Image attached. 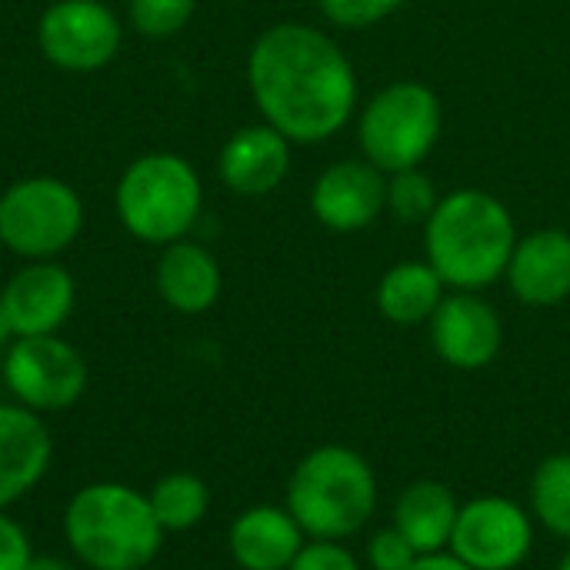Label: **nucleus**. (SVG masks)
Instances as JSON below:
<instances>
[{"label":"nucleus","instance_id":"nucleus-13","mask_svg":"<svg viewBox=\"0 0 570 570\" xmlns=\"http://www.w3.org/2000/svg\"><path fill=\"white\" fill-rule=\"evenodd\" d=\"M73 301H77V284L70 271L53 261L27 264L7 281L0 294V304L17 337L57 334L67 324Z\"/></svg>","mask_w":570,"mask_h":570},{"label":"nucleus","instance_id":"nucleus-11","mask_svg":"<svg viewBox=\"0 0 570 570\" xmlns=\"http://www.w3.org/2000/svg\"><path fill=\"white\" fill-rule=\"evenodd\" d=\"M428 327L438 357L454 371H484L498 361L504 344V324L498 311L474 291L444 297Z\"/></svg>","mask_w":570,"mask_h":570},{"label":"nucleus","instance_id":"nucleus-23","mask_svg":"<svg viewBox=\"0 0 570 570\" xmlns=\"http://www.w3.org/2000/svg\"><path fill=\"white\" fill-rule=\"evenodd\" d=\"M441 197L434 180L421 170H397L387 180V210L401 220V224H428L431 214L438 210Z\"/></svg>","mask_w":570,"mask_h":570},{"label":"nucleus","instance_id":"nucleus-15","mask_svg":"<svg viewBox=\"0 0 570 570\" xmlns=\"http://www.w3.org/2000/svg\"><path fill=\"white\" fill-rule=\"evenodd\" d=\"M508 284L528 307H558L570 297V234L558 227L534 230L518 240Z\"/></svg>","mask_w":570,"mask_h":570},{"label":"nucleus","instance_id":"nucleus-18","mask_svg":"<svg viewBox=\"0 0 570 570\" xmlns=\"http://www.w3.org/2000/svg\"><path fill=\"white\" fill-rule=\"evenodd\" d=\"M154 284L160 301L177 314H204L217 304L224 291V274L217 257L194 244V240H174L164 247Z\"/></svg>","mask_w":570,"mask_h":570},{"label":"nucleus","instance_id":"nucleus-19","mask_svg":"<svg viewBox=\"0 0 570 570\" xmlns=\"http://www.w3.org/2000/svg\"><path fill=\"white\" fill-rule=\"evenodd\" d=\"M461 501L441 481H414L394 501V528L414 544V551L441 554L451 548Z\"/></svg>","mask_w":570,"mask_h":570},{"label":"nucleus","instance_id":"nucleus-27","mask_svg":"<svg viewBox=\"0 0 570 570\" xmlns=\"http://www.w3.org/2000/svg\"><path fill=\"white\" fill-rule=\"evenodd\" d=\"M287 570H364L344 541H307Z\"/></svg>","mask_w":570,"mask_h":570},{"label":"nucleus","instance_id":"nucleus-29","mask_svg":"<svg viewBox=\"0 0 570 570\" xmlns=\"http://www.w3.org/2000/svg\"><path fill=\"white\" fill-rule=\"evenodd\" d=\"M411 570H471L461 558H454L451 551H441V554H424L417 558V564Z\"/></svg>","mask_w":570,"mask_h":570},{"label":"nucleus","instance_id":"nucleus-30","mask_svg":"<svg viewBox=\"0 0 570 570\" xmlns=\"http://www.w3.org/2000/svg\"><path fill=\"white\" fill-rule=\"evenodd\" d=\"M23 570H77V568H73L70 561H63V558H53V554H33Z\"/></svg>","mask_w":570,"mask_h":570},{"label":"nucleus","instance_id":"nucleus-8","mask_svg":"<svg viewBox=\"0 0 570 570\" xmlns=\"http://www.w3.org/2000/svg\"><path fill=\"white\" fill-rule=\"evenodd\" d=\"M0 374L13 404L33 414L67 411L87 391V364L80 351L57 334L17 337L3 351Z\"/></svg>","mask_w":570,"mask_h":570},{"label":"nucleus","instance_id":"nucleus-7","mask_svg":"<svg viewBox=\"0 0 570 570\" xmlns=\"http://www.w3.org/2000/svg\"><path fill=\"white\" fill-rule=\"evenodd\" d=\"M83 227L77 190L57 177H27L0 194V244L27 261H50Z\"/></svg>","mask_w":570,"mask_h":570},{"label":"nucleus","instance_id":"nucleus-17","mask_svg":"<svg viewBox=\"0 0 570 570\" xmlns=\"http://www.w3.org/2000/svg\"><path fill=\"white\" fill-rule=\"evenodd\" d=\"M307 534L294 521L287 508L277 504H254L230 521L227 548L240 570H287Z\"/></svg>","mask_w":570,"mask_h":570},{"label":"nucleus","instance_id":"nucleus-25","mask_svg":"<svg viewBox=\"0 0 570 570\" xmlns=\"http://www.w3.org/2000/svg\"><path fill=\"white\" fill-rule=\"evenodd\" d=\"M324 20L344 30H364L404 7V0H317Z\"/></svg>","mask_w":570,"mask_h":570},{"label":"nucleus","instance_id":"nucleus-6","mask_svg":"<svg viewBox=\"0 0 570 570\" xmlns=\"http://www.w3.org/2000/svg\"><path fill=\"white\" fill-rule=\"evenodd\" d=\"M441 100L421 80H394L361 110L357 137L364 160L384 174L421 167L441 140Z\"/></svg>","mask_w":570,"mask_h":570},{"label":"nucleus","instance_id":"nucleus-4","mask_svg":"<svg viewBox=\"0 0 570 570\" xmlns=\"http://www.w3.org/2000/svg\"><path fill=\"white\" fill-rule=\"evenodd\" d=\"M284 508L307 541H347L377 511L374 468L347 444H321L291 471Z\"/></svg>","mask_w":570,"mask_h":570},{"label":"nucleus","instance_id":"nucleus-5","mask_svg":"<svg viewBox=\"0 0 570 570\" xmlns=\"http://www.w3.org/2000/svg\"><path fill=\"white\" fill-rule=\"evenodd\" d=\"M200 177L180 154H144L117 180V217L144 244L184 240L200 214Z\"/></svg>","mask_w":570,"mask_h":570},{"label":"nucleus","instance_id":"nucleus-20","mask_svg":"<svg viewBox=\"0 0 570 570\" xmlns=\"http://www.w3.org/2000/svg\"><path fill=\"white\" fill-rule=\"evenodd\" d=\"M444 287L448 284L428 261H401L381 277L374 297H377V311L391 324L414 327V324H428L434 317V311L448 297Z\"/></svg>","mask_w":570,"mask_h":570},{"label":"nucleus","instance_id":"nucleus-26","mask_svg":"<svg viewBox=\"0 0 570 570\" xmlns=\"http://www.w3.org/2000/svg\"><path fill=\"white\" fill-rule=\"evenodd\" d=\"M417 551L414 544L391 524L381 528L371 541H367V568L371 570H411L417 564Z\"/></svg>","mask_w":570,"mask_h":570},{"label":"nucleus","instance_id":"nucleus-3","mask_svg":"<svg viewBox=\"0 0 570 570\" xmlns=\"http://www.w3.org/2000/svg\"><path fill=\"white\" fill-rule=\"evenodd\" d=\"M147 491L120 481H94L63 508V541L87 570H147L164 544Z\"/></svg>","mask_w":570,"mask_h":570},{"label":"nucleus","instance_id":"nucleus-14","mask_svg":"<svg viewBox=\"0 0 570 570\" xmlns=\"http://www.w3.org/2000/svg\"><path fill=\"white\" fill-rule=\"evenodd\" d=\"M53 461V441L40 414L0 404V511L27 498Z\"/></svg>","mask_w":570,"mask_h":570},{"label":"nucleus","instance_id":"nucleus-12","mask_svg":"<svg viewBox=\"0 0 570 570\" xmlns=\"http://www.w3.org/2000/svg\"><path fill=\"white\" fill-rule=\"evenodd\" d=\"M387 207V180L371 160L331 164L311 190L314 217L337 234H354L371 227Z\"/></svg>","mask_w":570,"mask_h":570},{"label":"nucleus","instance_id":"nucleus-16","mask_svg":"<svg viewBox=\"0 0 570 570\" xmlns=\"http://www.w3.org/2000/svg\"><path fill=\"white\" fill-rule=\"evenodd\" d=\"M220 180L244 197H264L277 190L291 170V140L271 124L240 127L224 147L217 160Z\"/></svg>","mask_w":570,"mask_h":570},{"label":"nucleus","instance_id":"nucleus-33","mask_svg":"<svg viewBox=\"0 0 570 570\" xmlns=\"http://www.w3.org/2000/svg\"><path fill=\"white\" fill-rule=\"evenodd\" d=\"M147 570H154V568H147Z\"/></svg>","mask_w":570,"mask_h":570},{"label":"nucleus","instance_id":"nucleus-32","mask_svg":"<svg viewBox=\"0 0 570 570\" xmlns=\"http://www.w3.org/2000/svg\"><path fill=\"white\" fill-rule=\"evenodd\" d=\"M558 570H570V551L561 558V564H558Z\"/></svg>","mask_w":570,"mask_h":570},{"label":"nucleus","instance_id":"nucleus-28","mask_svg":"<svg viewBox=\"0 0 570 570\" xmlns=\"http://www.w3.org/2000/svg\"><path fill=\"white\" fill-rule=\"evenodd\" d=\"M30 558L33 548L27 531L7 511H0V570H23Z\"/></svg>","mask_w":570,"mask_h":570},{"label":"nucleus","instance_id":"nucleus-31","mask_svg":"<svg viewBox=\"0 0 570 570\" xmlns=\"http://www.w3.org/2000/svg\"><path fill=\"white\" fill-rule=\"evenodd\" d=\"M13 341H17V334H13L10 317H7V311H3V304H0V351H7Z\"/></svg>","mask_w":570,"mask_h":570},{"label":"nucleus","instance_id":"nucleus-24","mask_svg":"<svg viewBox=\"0 0 570 570\" xmlns=\"http://www.w3.org/2000/svg\"><path fill=\"white\" fill-rule=\"evenodd\" d=\"M197 10V0H130V23L144 37L180 33Z\"/></svg>","mask_w":570,"mask_h":570},{"label":"nucleus","instance_id":"nucleus-1","mask_svg":"<svg viewBox=\"0 0 570 570\" xmlns=\"http://www.w3.org/2000/svg\"><path fill=\"white\" fill-rule=\"evenodd\" d=\"M247 83L264 124L291 144L334 137L357 107V73L347 53L307 23L267 27L250 47Z\"/></svg>","mask_w":570,"mask_h":570},{"label":"nucleus","instance_id":"nucleus-10","mask_svg":"<svg viewBox=\"0 0 570 570\" xmlns=\"http://www.w3.org/2000/svg\"><path fill=\"white\" fill-rule=\"evenodd\" d=\"M37 43L60 70H100L120 50V20L100 0H57L37 23Z\"/></svg>","mask_w":570,"mask_h":570},{"label":"nucleus","instance_id":"nucleus-22","mask_svg":"<svg viewBox=\"0 0 570 570\" xmlns=\"http://www.w3.org/2000/svg\"><path fill=\"white\" fill-rule=\"evenodd\" d=\"M531 518L554 538L570 541V451L551 454L534 468Z\"/></svg>","mask_w":570,"mask_h":570},{"label":"nucleus","instance_id":"nucleus-9","mask_svg":"<svg viewBox=\"0 0 570 570\" xmlns=\"http://www.w3.org/2000/svg\"><path fill=\"white\" fill-rule=\"evenodd\" d=\"M471 570H518L534 551V518L504 494H481L461 504L448 548Z\"/></svg>","mask_w":570,"mask_h":570},{"label":"nucleus","instance_id":"nucleus-2","mask_svg":"<svg viewBox=\"0 0 570 570\" xmlns=\"http://www.w3.org/2000/svg\"><path fill=\"white\" fill-rule=\"evenodd\" d=\"M518 240V224L504 200L478 187L441 197L424 224L428 264L454 291H481L501 281Z\"/></svg>","mask_w":570,"mask_h":570},{"label":"nucleus","instance_id":"nucleus-21","mask_svg":"<svg viewBox=\"0 0 570 570\" xmlns=\"http://www.w3.org/2000/svg\"><path fill=\"white\" fill-rule=\"evenodd\" d=\"M147 501L164 534H187L204 524L210 511V488L190 471H170L154 481Z\"/></svg>","mask_w":570,"mask_h":570}]
</instances>
